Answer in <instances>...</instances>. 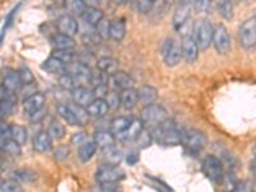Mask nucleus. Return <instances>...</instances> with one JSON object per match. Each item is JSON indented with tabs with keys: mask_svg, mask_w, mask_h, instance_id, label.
<instances>
[{
	"mask_svg": "<svg viewBox=\"0 0 256 192\" xmlns=\"http://www.w3.org/2000/svg\"><path fill=\"white\" fill-rule=\"evenodd\" d=\"M56 26L59 34L67 35L70 38H73L78 32V22L70 14H62L60 17H58Z\"/></svg>",
	"mask_w": 256,
	"mask_h": 192,
	"instance_id": "12",
	"label": "nucleus"
},
{
	"mask_svg": "<svg viewBox=\"0 0 256 192\" xmlns=\"http://www.w3.org/2000/svg\"><path fill=\"white\" fill-rule=\"evenodd\" d=\"M116 137L112 134L108 130H99L94 134V142L98 145V148L102 150H108V148H114Z\"/></svg>",
	"mask_w": 256,
	"mask_h": 192,
	"instance_id": "16",
	"label": "nucleus"
},
{
	"mask_svg": "<svg viewBox=\"0 0 256 192\" xmlns=\"http://www.w3.org/2000/svg\"><path fill=\"white\" fill-rule=\"evenodd\" d=\"M212 44L216 48V52L222 56H226L227 52H230V48H232V41H230V36L228 34V30L226 28L224 24H218L214 31V38H212Z\"/></svg>",
	"mask_w": 256,
	"mask_h": 192,
	"instance_id": "9",
	"label": "nucleus"
},
{
	"mask_svg": "<svg viewBox=\"0 0 256 192\" xmlns=\"http://www.w3.org/2000/svg\"><path fill=\"white\" fill-rule=\"evenodd\" d=\"M140 120H142L144 126L155 128L160 123H163L164 120H168V118H166V110L162 105L152 104L148 105V106H144L140 114Z\"/></svg>",
	"mask_w": 256,
	"mask_h": 192,
	"instance_id": "5",
	"label": "nucleus"
},
{
	"mask_svg": "<svg viewBox=\"0 0 256 192\" xmlns=\"http://www.w3.org/2000/svg\"><path fill=\"white\" fill-rule=\"evenodd\" d=\"M45 102H46V98L42 92H34L32 95H30L27 99H24V113L31 116V114L36 113V112H40L42 109H45Z\"/></svg>",
	"mask_w": 256,
	"mask_h": 192,
	"instance_id": "13",
	"label": "nucleus"
},
{
	"mask_svg": "<svg viewBox=\"0 0 256 192\" xmlns=\"http://www.w3.org/2000/svg\"><path fill=\"white\" fill-rule=\"evenodd\" d=\"M72 144H74V145H78V148L81 145H84V144L88 142V138H86V134H84V132H77V134H74L72 136Z\"/></svg>",
	"mask_w": 256,
	"mask_h": 192,
	"instance_id": "53",
	"label": "nucleus"
},
{
	"mask_svg": "<svg viewBox=\"0 0 256 192\" xmlns=\"http://www.w3.org/2000/svg\"><path fill=\"white\" fill-rule=\"evenodd\" d=\"M95 30L99 32V35L102 36V38H110V36H109V32H110V20H102V22L95 27Z\"/></svg>",
	"mask_w": 256,
	"mask_h": 192,
	"instance_id": "48",
	"label": "nucleus"
},
{
	"mask_svg": "<svg viewBox=\"0 0 256 192\" xmlns=\"http://www.w3.org/2000/svg\"><path fill=\"white\" fill-rule=\"evenodd\" d=\"M38 176L35 172H32L31 169H17L14 172L10 173V180L20 184H31L34 180H36Z\"/></svg>",
	"mask_w": 256,
	"mask_h": 192,
	"instance_id": "29",
	"label": "nucleus"
},
{
	"mask_svg": "<svg viewBox=\"0 0 256 192\" xmlns=\"http://www.w3.org/2000/svg\"><path fill=\"white\" fill-rule=\"evenodd\" d=\"M0 192H22L20 184L12 180H2L0 184Z\"/></svg>",
	"mask_w": 256,
	"mask_h": 192,
	"instance_id": "43",
	"label": "nucleus"
},
{
	"mask_svg": "<svg viewBox=\"0 0 256 192\" xmlns=\"http://www.w3.org/2000/svg\"><path fill=\"white\" fill-rule=\"evenodd\" d=\"M67 72L70 73L78 81V84L92 81L94 73L91 70L90 66L82 63V62H74V63L70 64L67 68Z\"/></svg>",
	"mask_w": 256,
	"mask_h": 192,
	"instance_id": "11",
	"label": "nucleus"
},
{
	"mask_svg": "<svg viewBox=\"0 0 256 192\" xmlns=\"http://www.w3.org/2000/svg\"><path fill=\"white\" fill-rule=\"evenodd\" d=\"M82 20H84V24H88V26H92L95 28L104 20V12H102V9L98 8V6H95V8L88 6L86 12L82 16Z\"/></svg>",
	"mask_w": 256,
	"mask_h": 192,
	"instance_id": "24",
	"label": "nucleus"
},
{
	"mask_svg": "<svg viewBox=\"0 0 256 192\" xmlns=\"http://www.w3.org/2000/svg\"><path fill=\"white\" fill-rule=\"evenodd\" d=\"M18 8H20V4H18V6H16L14 9H13L12 12L9 13L8 16H6V24H4V27H3V32H2V41H3V38H4V34H6V28H8V27L10 26V24H12V20H13V18H14L16 13H17Z\"/></svg>",
	"mask_w": 256,
	"mask_h": 192,
	"instance_id": "50",
	"label": "nucleus"
},
{
	"mask_svg": "<svg viewBox=\"0 0 256 192\" xmlns=\"http://www.w3.org/2000/svg\"><path fill=\"white\" fill-rule=\"evenodd\" d=\"M110 82L114 84V88H120V90H127V88H134V78L128 73L123 70H118L110 77Z\"/></svg>",
	"mask_w": 256,
	"mask_h": 192,
	"instance_id": "21",
	"label": "nucleus"
},
{
	"mask_svg": "<svg viewBox=\"0 0 256 192\" xmlns=\"http://www.w3.org/2000/svg\"><path fill=\"white\" fill-rule=\"evenodd\" d=\"M162 56H163L164 63L169 67H174L180 62L182 56V48L180 42H178L176 38H166L162 46Z\"/></svg>",
	"mask_w": 256,
	"mask_h": 192,
	"instance_id": "7",
	"label": "nucleus"
},
{
	"mask_svg": "<svg viewBox=\"0 0 256 192\" xmlns=\"http://www.w3.org/2000/svg\"><path fill=\"white\" fill-rule=\"evenodd\" d=\"M6 138H12V130L10 126L3 122L0 126V140H6Z\"/></svg>",
	"mask_w": 256,
	"mask_h": 192,
	"instance_id": "49",
	"label": "nucleus"
},
{
	"mask_svg": "<svg viewBox=\"0 0 256 192\" xmlns=\"http://www.w3.org/2000/svg\"><path fill=\"white\" fill-rule=\"evenodd\" d=\"M214 31L212 22L209 20H200L194 24V38L198 45L200 52L206 50L214 38Z\"/></svg>",
	"mask_w": 256,
	"mask_h": 192,
	"instance_id": "2",
	"label": "nucleus"
},
{
	"mask_svg": "<svg viewBox=\"0 0 256 192\" xmlns=\"http://www.w3.org/2000/svg\"><path fill=\"white\" fill-rule=\"evenodd\" d=\"M218 12L222 17L226 20H230L233 17V6L230 2L224 0V2H219L218 3Z\"/></svg>",
	"mask_w": 256,
	"mask_h": 192,
	"instance_id": "41",
	"label": "nucleus"
},
{
	"mask_svg": "<svg viewBox=\"0 0 256 192\" xmlns=\"http://www.w3.org/2000/svg\"><path fill=\"white\" fill-rule=\"evenodd\" d=\"M240 44L244 48V49H252L256 45V20L255 18H250L246 20L244 24L240 26L238 31Z\"/></svg>",
	"mask_w": 256,
	"mask_h": 192,
	"instance_id": "8",
	"label": "nucleus"
},
{
	"mask_svg": "<svg viewBox=\"0 0 256 192\" xmlns=\"http://www.w3.org/2000/svg\"><path fill=\"white\" fill-rule=\"evenodd\" d=\"M180 48H182V56L187 63H194L198 58V45L195 38L192 35H184L180 38Z\"/></svg>",
	"mask_w": 256,
	"mask_h": 192,
	"instance_id": "10",
	"label": "nucleus"
},
{
	"mask_svg": "<svg viewBox=\"0 0 256 192\" xmlns=\"http://www.w3.org/2000/svg\"><path fill=\"white\" fill-rule=\"evenodd\" d=\"M250 170H251V172H252V174L256 177V156L252 160H251V163H250Z\"/></svg>",
	"mask_w": 256,
	"mask_h": 192,
	"instance_id": "57",
	"label": "nucleus"
},
{
	"mask_svg": "<svg viewBox=\"0 0 256 192\" xmlns=\"http://www.w3.org/2000/svg\"><path fill=\"white\" fill-rule=\"evenodd\" d=\"M138 102H140L138 100V94L134 88H127V90H123L120 92V102H122L123 108L127 109V110L134 109Z\"/></svg>",
	"mask_w": 256,
	"mask_h": 192,
	"instance_id": "28",
	"label": "nucleus"
},
{
	"mask_svg": "<svg viewBox=\"0 0 256 192\" xmlns=\"http://www.w3.org/2000/svg\"><path fill=\"white\" fill-rule=\"evenodd\" d=\"M96 150H98V145L94 141H88V142L78 148L80 160L84 162V163H88V160L92 159L94 155L96 154Z\"/></svg>",
	"mask_w": 256,
	"mask_h": 192,
	"instance_id": "31",
	"label": "nucleus"
},
{
	"mask_svg": "<svg viewBox=\"0 0 256 192\" xmlns=\"http://www.w3.org/2000/svg\"><path fill=\"white\" fill-rule=\"evenodd\" d=\"M64 6L67 10H70L72 14L76 16H84V13L86 12L88 9V4L82 2V0H70V2H66L64 3Z\"/></svg>",
	"mask_w": 256,
	"mask_h": 192,
	"instance_id": "36",
	"label": "nucleus"
},
{
	"mask_svg": "<svg viewBox=\"0 0 256 192\" xmlns=\"http://www.w3.org/2000/svg\"><path fill=\"white\" fill-rule=\"evenodd\" d=\"M182 144L190 152H195L196 154V152H201L206 146L208 137L200 130L190 128V130H184Z\"/></svg>",
	"mask_w": 256,
	"mask_h": 192,
	"instance_id": "6",
	"label": "nucleus"
},
{
	"mask_svg": "<svg viewBox=\"0 0 256 192\" xmlns=\"http://www.w3.org/2000/svg\"><path fill=\"white\" fill-rule=\"evenodd\" d=\"M138 162V155L134 154V152H132V154H130L127 156V163L131 164V166H134V164Z\"/></svg>",
	"mask_w": 256,
	"mask_h": 192,
	"instance_id": "56",
	"label": "nucleus"
},
{
	"mask_svg": "<svg viewBox=\"0 0 256 192\" xmlns=\"http://www.w3.org/2000/svg\"><path fill=\"white\" fill-rule=\"evenodd\" d=\"M136 10L141 14H148L152 10L155 6V0H140V2H136Z\"/></svg>",
	"mask_w": 256,
	"mask_h": 192,
	"instance_id": "42",
	"label": "nucleus"
},
{
	"mask_svg": "<svg viewBox=\"0 0 256 192\" xmlns=\"http://www.w3.org/2000/svg\"><path fill=\"white\" fill-rule=\"evenodd\" d=\"M96 180L99 182L100 184H116V182H120L124 178L126 173L120 166H118L116 164H102V166L98 168L96 170Z\"/></svg>",
	"mask_w": 256,
	"mask_h": 192,
	"instance_id": "3",
	"label": "nucleus"
},
{
	"mask_svg": "<svg viewBox=\"0 0 256 192\" xmlns=\"http://www.w3.org/2000/svg\"><path fill=\"white\" fill-rule=\"evenodd\" d=\"M56 110H58V114L59 116L63 118L66 122H67V124L70 126H81L78 120L76 118V116L73 114V112L70 110V106H68V104H59L58 106H56Z\"/></svg>",
	"mask_w": 256,
	"mask_h": 192,
	"instance_id": "34",
	"label": "nucleus"
},
{
	"mask_svg": "<svg viewBox=\"0 0 256 192\" xmlns=\"http://www.w3.org/2000/svg\"><path fill=\"white\" fill-rule=\"evenodd\" d=\"M126 35V24L124 20L120 18V20H110V32L109 36L113 38L114 41H122Z\"/></svg>",
	"mask_w": 256,
	"mask_h": 192,
	"instance_id": "30",
	"label": "nucleus"
},
{
	"mask_svg": "<svg viewBox=\"0 0 256 192\" xmlns=\"http://www.w3.org/2000/svg\"><path fill=\"white\" fill-rule=\"evenodd\" d=\"M52 56L59 59L60 62H63L64 64H70L74 63V62H78V52H74V49L70 50H54V52L52 54Z\"/></svg>",
	"mask_w": 256,
	"mask_h": 192,
	"instance_id": "32",
	"label": "nucleus"
},
{
	"mask_svg": "<svg viewBox=\"0 0 256 192\" xmlns=\"http://www.w3.org/2000/svg\"><path fill=\"white\" fill-rule=\"evenodd\" d=\"M202 173L214 184H220L224 178V164L216 155H208L202 162Z\"/></svg>",
	"mask_w": 256,
	"mask_h": 192,
	"instance_id": "4",
	"label": "nucleus"
},
{
	"mask_svg": "<svg viewBox=\"0 0 256 192\" xmlns=\"http://www.w3.org/2000/svg\"><path fill=\"white\" fill-rule=\"evenodd\" d=\"M41 68L44 70H46L50 74H56V76L60 77L62 74L67 73V64H64L63 62H60L59 59L54 58V56H50L48 58L44 63L41 64Z\"/></svg>",
	"mask_w": 256,
	"mask_h": 192,
	"instance_id": "19",
	"label": "nucleus"
},
{
	"mask_svg": "<svg viewBox=\"0 0 256 192\" xmlns=\"http://www.w3.org/2000/svg\"><path fill=\"white\" fill-rule=\"evenodd\" d=\"M118 66H120L118 60L112 58V56H102V58L98 59V62H96V67H98L99 72L108 74L109 77H112L114 73L120 70H118Z\"/></svg>",
	"mask_w": 256,
	"mask_h": 192,
	"instance_id": "20",
	"label": "nucleus"
},
{
	"mask_svg": "<svg viewBox=\"0 0 256 192\" xmlns=\"http://www.w3.org/2000/svg\"><path fill=\"white\" fill-rule=\"evenodd\" d=\"M144 128H145V126H144L142 120H132L131 126L128 127L127 131L123 132V134H120L116 138L120 141H126V142H128V141H136L144 132Z\"/></svg>",
	"mask_w": 256,
	"mask_h": 192,
	"instance_id": "17",
	"label": "nucleus"
},
{
	"mask_svg": "<svg viewBox=\"0 0 256 192\" xmlns=\"http://www.w3.org/2000/svg\"><path fill=\"white\" fill-rule=\"evenodd\" d=\"M81 40L84 45H92V46H95V45H99L102 42V38L99 35V32L96 31V30H92V31L82 34Z\"/></svg>",
	"mask_w": 256,
	"mask_h": 192,
	"instance_id": "40",
	"label": "nucleus"
},
{
	"mask_svg": "<svg viewBox=\"0 0 256 192\" xmlns=\"http://www.w3.org/2000/svg\"><path fill=\"white\" fill-rule=\"evenodd\" d=\"M86 109H88L90 116L100 120V118H104L108 114L110 108H109L108 102L105 99H95Z\"/></svg>",
	"mask_w": 256,
	"mask_h": 192,
	"instance_id": "22",
	"label": "nucleus"
},
{
	"mask_svg": "<svg viewBox=\"0 0 256 192\" xmlns=\"http://www.w3.org/2000/svg\"><path fill=\"white\" fill-rule=\"evenodd\" d=\"M70 96H72V100L74 104H78L81 106H84V108H88V105L96 99L95 95H94V91L84 88V86H78V88H74L70 92Z\"/></svg>",
	"mask_w": 256,
	"mask_h": 192,
	"instance_id": "15",
	"label": "nucleus"
},
{
	"mask_svg": "<svg viewBox=\"0 0 256 192\" xmlns=\"http://www.w3.org/2000/svg\"><path fill=\"white\" fill-rule=\"evenodd\" d=\"M105 152H106V159H108V163L116 164V166H118V163H120V159H122V154H120V150H116V148H108V150H105Z\"/></svg>",
	"mask_w": 256,
	"mask_h": 192,
	"instance_id": "47",
	"label": "nucleus"
},
{
	"mask_svg": "<svg viewBox=\"0 0 256 192\" xmlns=\"http://www.w3.org/2000/svg\"><path fill=\"white\" fill-rule=\"evenodd\" d=\"M184 130L180 127L174 120H166L152 130V137L158 144L164 146H174L182 144Z\"/></svg>",
	"mask_w": 256,
	"mask_h": 192,
	"instance_id": "1",
	"label": "nucleus"
},
{
	"mask_svg": "<svg viewBox=\"0 0 256 192\" xmlns=\"http://www.w3.org/2000/svg\"><path fill=\"white\" fill-rule=\"evenodd\" d=\"M45 114H46V110H45V109H42V110H40V112H36V113L28 116L30 120H31V122H34V123L41 122V120L45 118Z\"/></svg>",
	"mask_w": 256,
	"mask_h": 192,
	"instance_id": "55",
	"label": "nucleus"
},
{
	"mask_svg": "<svg viewBox=\"0 0 256 192\" xmlns=\"http://www.w3.org/2000/svg\"><path fill=\"white\" fill-rule=\"evenodd\" d=\"M32 145L38 152H48L52 148V138L48 131H40L34 137Z\"/></svg>",
	"mask_w": 256,
	"mask_h": 192,
	"instance_id": "18",
	"label": "nucleus"
},
{
	"mask_svg": "<svg viewBox=\"0 0 256 192\" xmlns=\"http://www.w3.org/2000/svg\"><path fill=\"white\" fill-rule=\"evenodd\" d=\"M254 18H255V20H256V10H255V16H254Z\"/></svg>",
	"mask_w": 256,
	"mask_h": 192,
	"instance_id": "59",
	"label": "nucleus"
},
{
	"mask_svg": "<svg viewBox=\"0 0 256 192\" xmlns=\"http://www.w3.org/2000/svg\"><path fill=\"white\" fill-rule=\"evenodd\" d=\"M12 130V138L17 141L20 145H24L27 141V131L24 126L20 124H10Z\"/></svg>",
	"mask_w": 256,
	"mask_h": 192,
	"instance_id": "38",
	"label": "nucleus"
},
{
	"mask_svg": "<svg viewBox=\"0 0 256 192\" xmlns=\"http://www.w3.org/2000/svg\"><path fill=\"white\" fill-rule=\"evenodd\" d=\"M68 154H70V150H68L67 146H59V148H56V152H54V155H56V159H58V160L67 159Z\"/></svg>",
	"mask_w": 256,
	"mask_h": 192,
	"instance_id": "54",
	"label": "nucleus"
},
{
	"mask_svg": "<svg viewBox=\"0 0 256 192\" xmlns=\"http://www.w3.org/2000/svg\"><path fill=\"white\" fill-rule=\"evenodd\" d=\"M58 81H59V84H60L64 90H70V92H72L76 88L81 86V84H78V81H77V80L68 72L62 74L60 77H58Z\"/></svg>",
	"mask_w": 256,
	"mask_h": 192,
	"instance_id": "37",
	"label": "nucleus"
},
{
	"mask_svg": "<svg viewBox=\"0 0 256 192\" xmlns=\"http://www.w3.org/2000/svg\"><path fill=\"white\" fill-rule=\"evenodd\" d=\"M131 118L128 116H116L110 122V126H109V131L114 134L116 137H118L120 134H122L123 132L127 131L128 127L131 126L132 123Z\"/></svg>",
	"mask_w": 256,
	"mask_h": 192,
	"instance_id": "26",
	"label": "nucleus"
},
{
	"mask_svg": "<svg viewBox=\"0 0 256 192\" xmlns=\"http://www.w3.org/2000/svg\"><path fill=\"white\" fill-rule=\"evenodd\" d=\"M92 91L96 99H106V96H108L109 94V84H96V86H94Z\"/></svg>",
	"mask_w": 256,
	"mask_h": 192,
	"instance_id": "44",
	"label": "nucleus"
},
{
	"mask_svg": "<svg viewBox=\"0 0 256 192\" xmlns=\"http://www.w3.org/2000/svg\"><path fill=\"white\" fill-rule=\"evenodd\" d=\"M232 192H254L252 184L248 182V180H244V182H241L237 186H234Z\"/></svg>",
	"mask_w": 256,
	"mask_h": 192,
	"instance_id": "52",
	"label": "nucleus"
},
{
	"mask_svg": "<svg viewBox=\"0 0 256 192\" xmlns=\"http://www.w3.org/2000/svg\"><path fill=\"white\" fill-rule=\"evenodd\" d=\"M138 94V100H140L142 104H145V106L148 105L155 104L158 99V90L150 84H142L137 90Z\"/></svg>",
	"mask_w": 256,
	"mask_h": 192,
	"instance_id": "23",
	"label": "nucleus"
},
{
	"mask_svg": "<svg viewBox=\"0 0 256 192\" xmlns=\"http://www.w3.org/2000/svg\"><path fill=\"white\" fill-rule=\"evenodd\" d=\"M68 106H70V110L73 112V114L76 116L81 126L88 124V120H90V114H88V109L84 108V106H81V105L78 104H74V102H68Z\"/></svg>",
	"mask_w": 256,
	"mask_h": 192,
	"instance_id": "35",
	"label": "nucleus"
},
{
	"mask_svg": "<svg viewBox=\"0 0 256 192\" xmlns=\"http://www.w3.org/2000/svg\"><path fill=\"white\" fill-rule=\"evenodd\" d=\"M210 6H212V4H210V2H208V0H201V2L198 0V2L194 3V8H195L198 13H205L206 10H209Z\"/></svg>",
	"mask_w": 256,
	"mask_h": 192,
	"instance_id": "51",
	"label": "nucleus"
},
{
	"mask_svg": "<svg viewBox=\"0 0 256 192\" xmlns=\"http://www.w3.org/2000/svg\"><path fill=\"white\" fill-rule=\"evenodd\" d=\"M106 102H108L109 108L116 109L122 102H120V94L116 92V91H109L108 96H106Z\"/></svg>",
	"mask_w": 256,
	"mask_h": 192,
	"instance_id": "45",
	"label": "nucleus"
},
{
	"mask_svg": "<svg viewBox=\"0 0 256 192\" xmlns=\"http://www.w3.org/2000/svg\"><path fill=\"white\" fill-rule=\"evenodd\" d=\"M3 86L6 90L12 91V92H17L18 90L24 88V84H22V80L20 77V73L18 70H10L4 76L3 78Z\"/></svg>",
	"mask_w": 256,
	"mask_h": 192,
	"instance_id": "25",
	"label": "nucleus"
},
{
	"mask_svg": "<svg viewBox=\"0 0 256 192\" xmlns=\"http://www.w3.org/2000/svg\"><path fill=\"white\" fill-rule=\"evenodd\" d=\"M191 10L192 6L188 3H182L178 6V8L176 9L174 14H173V26L176 30H182L187 24H188V20L191 18Z\"/></svg>",
	"mask_w": 256,
	"mask_h": 192,
	"instance_id": "14",
	"label": "nucleus"
},
{
	"mask_svg": "<svg viewBox=\"0 0 256 192\" xmlns=\"http://www.w3.org/2000/svg\"><path fill=\"white\" fill-rule=\"evenodd\" d=\"M52 44L56 50H70L74 49L76 42L73 40V38H70L63 34H56L52 38Z\"/></svg>",
	"mask_w": 256,
	"mask_h": 192,
	"instance_id": "27",
	"label": "nucleus"
},
{
	"mask_svg": "<svg viewBox=\"0 0 256 192\" xmlns=\"http://www.w3.org/2000/svg\"><path fill=\"white\" fill-rule=\"evenodd\" d=\"M18 73H20V80H22V84H32L34 82H35V77H34V74L31 73V70H28L27 67H22L20 70H18Z\"/></svg>",
	"mask_w": 256,
	"mask_h": 192,
	"instance_id": "46",
	"label": "nucleus"
},
{
	"mask_svg": "<svg viewBox=\"0 0 256 192\" xmlns=\"http://www.w3.org/2000/svg\"><path fill=\"white\" fill-rule=\"evenodd\" d=\"M48 134L52 140H62L66 136V127L59 122H52L48 128Z\"/></svg>",
	"mask_w": 256,
	"mask_h": 192,
	"instance_id": "39",
	"label": "nucleus"
},
{
	"mask_svg": "<svg viewBox=\"0 0 256 192\" xmlns=\"http://www.w3.org/2000/svg\"><path fill=\"white\" fill-rule=\"evenodd\" d=\"M0 144H2V150L10 156H20L22 154V145H20L13 138L0 140Z\"/></svg>",
	"mask_w": 256,
	"mask_h": 192,
	"instance_id": "33",
	"label": "nucleus"
},
{
	"mask_svg": "<svg viewBox=\"0 0 256 192\" xmlns=\"http://www.w3.org/2000/svg\"><path fill=\"white\" fill-rule=\"evenodd\" d=\"M252 152H254V154H255V156H256V144H255V145H254V148H252Z\"/></svg>",
	"mask_w": 256,
	"mask_h": 192,
	"instance_id": "58",
	"label": "nucleus"
}]
</instances>
